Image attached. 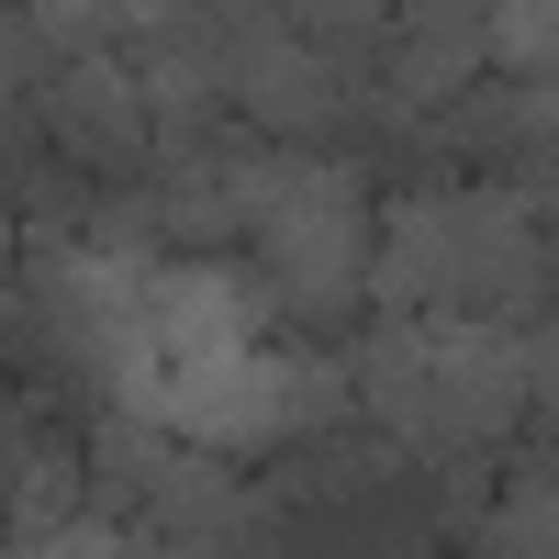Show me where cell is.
I'll use <instances>...</instances> for the list:
<instances>
[{"instance_id": "cell-7", "label": "cell", "mask_w": 559, "mask_h": 559, "mask_svg": "<svg viewBox=\"0 0 559 559\" xmlns=\"http://www.w3.org/2000/svg\"><path fill=\"white\" fill-rule=\"evenodd\" d=\"M191 0H34V34H45V57H123V45H146L168 34Z\"/></svg>"}, {"instance_id": "cell-5", "label": "cell", "mask_w": 559, "mask_h": 559, "mask_svg": "<svg viewBox=\"0 0 559 559\" xmlns=\"http://www.w3.org/2000/svg\"><path fill=\"white\" fill-rule=\"evenodd\" d=\"M34 123H45V157L79 179H146L157 168V134H146V102H134L123 57H57V79L34 90Z\"/></svg>"}, {"instance_id": "cell-3", "label": "cell", "mask_w": 559, "mask_h": 559, "mask_svg": "<svg viewBox=\"0 0 559 559\" xmlns=\"http://www.w3.org/2000/svg\"><path fill=\"white\" fill-rule=\"evenodd\" d=\"M236 157V213H247V247H258V292L269 324H347L369 302V179L336 157H292L269 134H224Z\"/></svg>"}, {"instance_id": "cell-14", "label": "cell", "mask_w": 559, "mask_h": 559, "mask_svg": "<svg viewBox=\"0 0 559 559\" xmlns=\"http://www.w3.org/2000/svg\"><path fill=\"white\" fill-rule=\"evenodd\" d=\"M0 403H12V392H0Z\"/></svg>"}, {"instance_id": "cell-9", "label": "cell", "mask_w": 559, "mask_h": 559, "mask_svg": "<svg viewBox=\"0 0 559 559\" xmlns=\"http://www.w3.org/2000/svg\"><path fill=\"white\" fill-rule=\"evenodd\" d=\"M548 57H559V0H481V68L492 79L548 90Z\"/></svg>"}, {"instance_id": "cell-10", "label": "cell", "mask_w": 559, "mask_h": 559, "mask_svg": "<svg viewBox=\"0 0 559 559\" xmlns=\"http://www.w3.org/2000/svg\"><path fill=\"white\" fill-rule=\"evenodd\" d=\"M57 79V57H45V34L12 12V0H0V102H34V90Z\"/></svg>"}, {"instance_id": "cell-11", "label": "cell", "mask_w": 559, "mask_h": 559, "mask_svg": "<svg viewBox=\"0 0 559 559\" xmlns=\"http://www.w3.org/2000/svg\"><path fill=\"white\" fill-rule=\"evenodd\" d=\"M392 34H481V0H392Z\"/></svg>"}, {"instance_id": "cell-8", "label": "cell", "mask_w": 559, "mask_h": 559, "mask_svg": "<svg viewBox=\"0 0 559 559\" xmlns=\"http://www.w3.org/2000/svg\"><path fill=\"white\" fill-rule=\"evenodd\" d=\"M548 537H559V471H548V459H526V471L492 492V515H481V548H471V559H559Z\"/></svg>"}, {"instance_id": "cell-12", "label": "cell", "mask_w": 559, "mask_h": 559, "mask_svg": "<svg viewBox=\"0 0 559 559\" xmlns=\"http://www.w3.org/2000/svg\"><path fill=\"white\" fill-rule=\"evenodd\" d=\"M34 437H45L34 414H23V403H0V515H12V492H23V459H34Z\"/></svg>"}, {"instance_id": "cell-4", "label": "cell", "mask_w": 559, "mask_h": 559, "mask_svg": "<svg viewBox=\"0 0 559 559\" xmlns=\"http://www.w3.org/2000/svg\"><path fill=\"white\" fill-rule=\"evenodd\" d=\"M347 358H324V347H224V358H191V369H168L157 381V426L168 437H191L213 459H247V448H292V437H324V426H347Z\"/></svg>"}, {"instance_id": "cell-1", "label": "cell", "mask_w": 559, "mask_h": 559, "mask_svg": "<svg viewBox=\"0 0 559 559\" xmlns=\"http://www.w3.org/2000/svg\"><path fill=\"white\" fill-rule=\"evenodd\" d=\"M369 302L414 324H537L548 313V191L437 179L369 224Z\"/></svg>"}, {"instance_id": "cell-6", "label": "cell", "mask_w": 559, "mask_h": 559, "mask_svg": "<svg viewBox=\"0 0 559 559\" xmlns=\"http://www.w3.org/2000/svg\"><path fill=\"white\" fill-rule=\"evenodd\" d=\"M548 90H526V79H471L459 102L437 112V157H459V168H503L515 191H548Z\"/></svg>"}, {"instance_id": "cell-2", "label": "cell", "mask_w": 559, "mask_h": 559, "mask_svg": "<svg viewBox=\"0 0 559 559\" xmlns=\"http://www.w3.org/2000/svg\"><path fill=\"white\" fill-rule=\"evenodd\" d=\"M347 403L392 448H414V459L503 448L515 414H548L559 403L548 313L537 324H414V313H381L347 347Z\"/></svg>"}, {"instance_id": "cell-13", "label": "cell", "mask_w": 559, "mask_h": 559, "mask_svg": "<svg viewBox=\"0 0 559 559\" xmlns=\"http://www.w3.org/2000/svg\"><path fill=\"white\" fill-rule=\"evenodd\" d=\"M12 247H23V224H12V202H0V269H12Z\"/></svg>"}]
</instances>
